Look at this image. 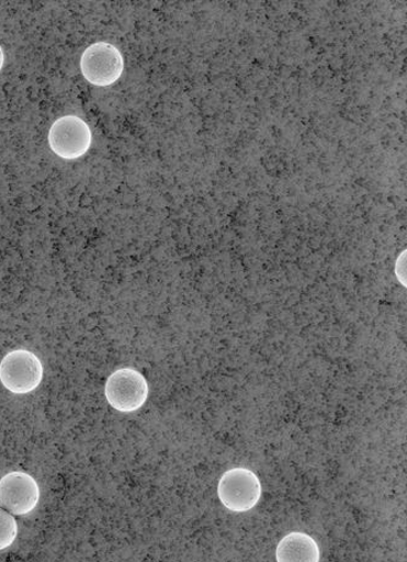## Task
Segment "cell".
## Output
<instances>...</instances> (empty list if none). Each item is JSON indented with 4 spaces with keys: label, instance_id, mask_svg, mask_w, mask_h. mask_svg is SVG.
I'll list each match as a JSON object with an SVG mask.
<instances>
[{
    "label": "cell",
    "instance_id": "3957f363",
    "mask_svg": "<svg viewBox=\"0 0 407 562\" xmlns=\"http://www.w3.org/2000/svg\"><path fill=\"white\" fill-rule=\"evenodd\" d=\"M124 68L122 52L109 42L92 43L80 58L83 79L95 88H109L120 81Z\"/></svg>",
    "mask_w": 407,
    "mask_h": 562
},
{
    "label": "cell",
    "instance_id": "7a4b0ae2",
    "mask_svg": "<svg viewBox=\"0 0 407 562\" xmlns=\"http://www.w3.org/2000/svg\"><path fill=\"white\" fill-rule=\"evenodd\" d=\"M45 369L38 356L29 350H14L0 361V383L9 393L27 395L39 387Z\"/></svg>",
    "mask_w": 407,
    "mask_h": 562
},
{
    "label": "cell",
    "instance_id": "8992f818",
    "mask_svg": "<svg viewBox=\"0 0 407 562\" xmlns=\"http://www.w3.org/2000/svg\"><path fill=\"white\" fill-rule=\"evenodd\" d=\"M41 501L37 481L27 472L13 471L0 479V507L13 516H26Z\"/></svg>",
    "mask_w": 407,
    "mask_h": 562
},
{
    "label": "cell",
    "instance_id": "5b68a950",
    "mask_svg": "<svg viewBox=\"0 0 407 562\" xmlns=\"http://www.w3.org/2000/svg\"><path fill=\"white\" fill-rule=\"evenodd\" d=\"M48 145L57 157L77 160L88 154L92 146L91 127L78 115H64L52 124Z\"/></svg>",
    "mask_w": 407,
    "mask_h": 562
},
{
    "label": "cell",
    "instance_id": "ba28073f",
    "mask_svg": "<svg viewBox=\"0 0 407 562\" xmlns=\"http://www.w3.org/2000/svg\"><path fill=\"white\" fill-rule=\"evenodd\" d=\"M19 535L16 518L0 507V551L15 543Z\"/></svg>",
    "mask_w": 407,
    "mask_h": 562
},
{
    "label": "cell",
    "instance_id": "6da1fadb",
    "mask_svg": "<svg viewBox=\"0 0 407 562\" xmlns=\"http://www.w3.org/2000/svg\"><path fill=\"white\" fill-rule=\"evenodd\" d=\"M262 483L253 471L235 468L224 472L217 486L218 499L225 509L245 514L255 509L262 498Z\"/></svg>",
    "mask_w": 407,
    "mask_h": 562
},
{
    "label": "cell",
    "instance_id": "277c9868",
    "mask_svg": "<svg viewBox=\"0 0 407 562\" xmlns=\"http://www.w3.org/2000/svg\"><path fill=\"white\" fill-rule=\"evenodd\" d=\"M106 403L121 414H134L142 409L149 397L146 376L134 369L114 371L105 382Z\"/></svg>",
    "mask_w": 407,
    "mask_h": 562
},
{
    "label": "cell",
    "instance_id": "52a82bcc",
    "mask_svg": "<svg viewBox=\"0 0 407 562\" xmlns=\"http://www.w3.org/2000/svg\"><path fill=\"white\" fill-rule=\"evenodd\" d=\"M319 546L315 538L307 533H289L275 548L276 562H319Z\"/></svg>",
    "mask_w": 407,
    "mask_h": 562
},
{
    "label": "cell",
    "instance_id": "9c48e42d",
    "mask_svg": "<svg viewBox=\"0 0 407 562\" xmlns=\"http://www.w3.org/2000/svg\"><path fill=\"white\" fill-rule=\"evenodd\" d=\"M5 63V54L2 46H0V72H2Z\"/></svg>",
    "mask_w": 407,
    "mask_h": 562
}]
</instances>
